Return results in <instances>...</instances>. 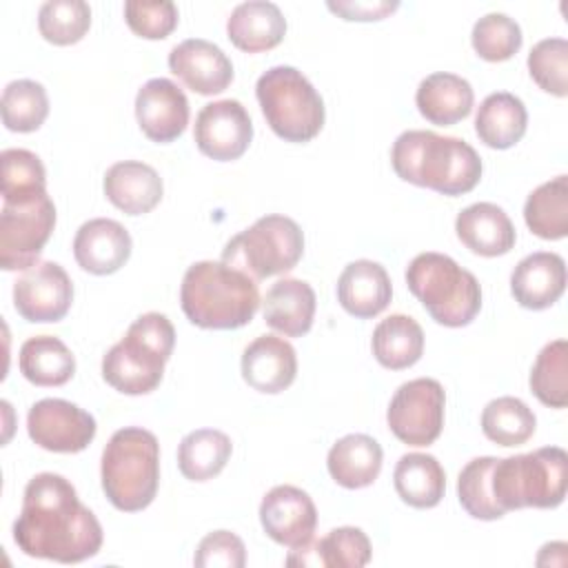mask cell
<instances>
[{"instance_id": "38", "label": "cell", "mask_w": 568, "mask_h": 568, "mask_svg": "<svg viewBox=\"0 0 568 568\" xmlns=\"http://www.w3.org/2000/svg\"><path fill=\"white\" fill-rule=\"evenodd\" d=\"M497 457H475L470 459L459 477H457V497L462 508L475 517V519H484V521H493L504 517L506 513L497 506L495 495H493V466H495Z\"/></svg>"}, {"instance_id": "5", "label": "cell", "mask_w": 568, "mask_h": 568, "mask_svg": "<svg viewBox=\"0 0 568 568\" xmlns=\"http://www.w3.org/2000/svg\"><path fill=\"white\" fill-rule=\"evenodd\" d=\"M100 479L106 499L122 513L144 510L160 484L158 437L140 426H124L102 450Z\"/></svg>"}, {"instance_id": "44", "label": "cell", "mask_w": 568, "mask_h": 568, "mask_svg": "<svg viewBox=\"0 0 568 568\" xmlns=\"http://www.w3.org/2000/svg\"><path fill=\"white\" fill-rule=\"evenodd\" d=\"M197 568H242L246 564L244 541L231 530L209 532L193 557Z\"/></svg>"}, {"instance_id": "9", "label": "cell", "mask_w": 568, "mask_h": 568, "mask_svg": "<svg viewBox=\"0 0 568 568\" xmlns=\"http://www.w3.org/2000/svg\"><path fill=\"white\" fill-rule=\"evenodd\" d=\"M304 253V233L300 224L286 215H264L248 229L233 235L224 251L222 262L244 271L255 282L288 273Z\"/></svg>"}, {"instance_id": "12", "label": "cell", "mask_w": 568, "mask_h": 568, "mask_svg": "<svg viewBox=\"0 0 568 568\" xmlns=\"http://www.w3.org/2000/svg\"><path fill=\"white\" fill-rule=\"evenodd\" d=\"M95 430L91 413L58 397L36 402L27 415L29 437L51 453H80L93 442Z\"/></svg>"}, {"instance_id": "45", "label": "cell", "mask_w": 568, "mask_h": 568, "mask_svg": "<svg viewBox=\"0 0 568 568\" xmlns=\"http://www.w3.org/2000/svg\"><path fill=\"white\" fill-rule=\"evenodd\" d=\"M333 13H337L339 18L344 20H359V22H371V20H382L386 16H390L399 2L397 0H368V2H362V0H328L326 4Z\"/></svg>"}, {"instance_id": "30", "label": "cell", "mask_w": 568, "mask_h": 568, "mask_svg": "<svg viewBox=\"0 0 568 568\" xmlns=\"http://www.w3.org/2000/svg\"><path fill=\"white\" fill-rule=\"evenodd\" d=\"M393 484L399 499L413 508H433L446 490V473L437 457L428 453H406L393 470Z\"/></svg>"}, {"instance_id": "14", "label": "cell", "mask_w": 568, "mask_h": 568, "mask_svg": "<svg viewBox=\"0 0 568 568\" xmlns=\"http://www.w3.org/2000/svg\"><path fill=\"white\" fill-rule=\"evenodd\" d=\"M193 138L206 158L231 162L246 153L253 140V122L240 100H215L200 109Z\"/></svg>"}, {"instance_id": "19", "label": "cell", "mask_w": 568, "mask_h": 568, "mask_svg": "<svg viewBox=\"0 0 568 568\" xmlns=\"http://www.w3.org/2000/svg\"><path fill=\"white\" fill-rule=\"evenodd\" d=\"M297 375L295 348L277 335L255 337L242 353V377L260 393H282Z\"/></svg>"}, {"instance_id": "15", "label": "cell", "mask_w": 568, "mask_h": 568, "mask_svg": "<svg viewBox=\"0 0 568 568\" xmlns=\"http://www.w3.org/2000/svg\"><path fill=\"white\" fill-rule=\"evenodd\" d=\"M260 524L275 544L291 550L302 548L313 541L317 508L306 490L280 484L264 495L260 504Z\"/></svg>"}, {"instance_id": "23", "label": "cell", "mask_w": 568, "mask_h": 568, "mask_svg": "<svg viewBox=\"0 0 568 568\" xmlns=\"http://www.w3.org/2000/svg\"><path fill=\"white\" fill-rule=\"evenodd\" d=\"M393 297V284L386 268L373 260H355L337 277V302L346 313L359 320L379 315Z\"/></svg>"}, {"instance_id": "7", "label": "cell", "mask_w": 568, "mask_h": 568, "mask_svg": "<svg viewBox=\"0 0 568 568\" xmlns=\"http://www.w3.org/2000/svg\"><path fill=\"white\" fill-rule=\"evenodd\" d=\"M493 495L508 513L517 508H557L566 497L568 455L559 446L497 459L493 466Z\"/></svg>"}, {"instance_id": "28", "label": "cell", "mask_w": 568, "mask_h": 568, "mask_svg": "<svg viewBox=\"0 0 568 568\" xmlns=\"http://www.w3.org/2000/svg\"><path fill=\"white\" fill-rule=\"evenodd\" d=\"M384 453L377 439L364 433H351L337 439L326 457V468L335 484L357 490L371 486L382 470Z\"/></svg>"}, {"instance_id": "1", "label": "cell", "mask_w": 568, "mask_h": 568, "mask_svg": "<svg viewBox=\"0 0 568 568\" xmlns=\"http://www.w3.org/2000/svg\"><path fill=\"white\" fill-rule=\"evenodd\" d=\"M102 539L98 517L80 501L67 477L40 473L29 479L13 521V541L24 555L80 564L100 552Z\"/></svg>"}, {"instance_id": "21", "label": "cell", "mask_w": 568, "mask_h": 568, "mask_svg": "<svg viewBox=\"0 0 568 568\" xmlns=\"http://www.w3.org/2000/svg\"><path fill=\"white\" fill-rule=\"evenodd\" d=\"M102 186L106 200L126 215H144L153 211L164 193L160 173L151 164L138 160L111 164L104 173Z\"/></svg>"}, {"instance_id": "6", "label": "cell", "mask_w": 568, "mask_h": 568, "mask_svg": "<svg viewBox=\"0 0 568 568\" xmlns=\"http://www.w3.org/2000/svg\"><path fill=\"white\" fill-rule=\"evenodd\" d=\"M406 284L426 313L442 326H466L481 308L477 277L444 253L426 251L415 255L406 266Z\"/></svg>"}, {"instance_id": "29", "label": "cell", "mask_w": 568, "mask_h": 568, "mask_svg": "<svg viewBox=\"0 0 568 568\" xmlns=\"http://www.w3.org/2000/svg\"><path fill=\"white\" fill-rule=\"evenodd\" d=\"M528 126V111L524 102L508 93L497 91L481 100L475 115V133L490 149L515 146Z\"/></svg>"}, {"instance_id": "16", "label": "cell", "mask_w": 568, "mask_h": 568, "mask_svg": "<svg viewBox=\"0 0 568 568\" xmlns=\"http://www.w3.org/2000/svg\"><path fill=\"white\" fill-rule=\"evenodd\" d=\"M135 120L153 142H173L189 124V100L169 78H151L138 89Z\"/></svg>"}, {"instance_id": "8", "label": "cell", "mask_w": 568, "mask_h": 568, "mask_svg": "<svg viewBox=\"0 0 568 568\" xmlns=\"http://www.w3.org/2000/svg\"><path fill=\"white\" fill-rule=\"evenodd\" d=\"M255 95L268 126L286 142H308L324 126V100L295 67L266 69L257 78Z\"/></svg>"}, {"instance_id": "27", "label": "cell", "mask_w": 568, "mask_h": 568, "mask_svg": "<svg viewBox=\"0 0 568 568\" xmlns=\"http://www.w3.org/2000/svg\"><path fill=\"white\" fill-rule=\"evenodd\" d=\"M371 539L362 528L339 526L322 539L302 548H293L286 557L288 566H328V568H362L371 561Z\"/></svg>"}, {"instance_id": "17", "label": "cell", "mask_w": 568, "mask_h": 568, "mask_svg": "<svg viewBox=\"0 0 568 568\" xmlns=\"http://www.w3.org/2000/svg\"><path fill=\"white\" fill-rule=\"evenodd\" d=\"M169 69L200 95L222 93L233 82L229 55L204 38H189L175 44L169 53Z\"/></svg>"}, {"instance_id": "2", "label": "cell", "mask_w": 568, "mask_h": 568, "mask_svg": "<svg viewBox=\"0 0 568 568\" xmlns=\"http://www.w3.org/2000/svg\"><path fill=\"white\" fill-rule=\"evenodd\" d=\"M397 178L442 195H464L481 180V158L462 138L410 129L390 149Z\"/></svg>"}, {"instance_id": "34", "label": "cell", "mask_w": 568, "mask_h": 568, "mask_svg": "<svg viewBox=\"0 0 568 568\" xmlns=\"http://www.w3.org/2000/svg\"><path fill=\"white\" fill-rule=\"evenodd\" d=\"M528 229L541 240L568 235V175H557L528 193L524 204Z\"/></svg>"}, {"instance_id": "31", "label": "cell", "mask_w": 568, "mask_h": 568, "mask_svg": "<svg viewBox=\"0 0 568 568\" xmlns=\"http://www.w3.org/2000/svg\"><path fill=\"white\" fill-rule=\"evenodd\" d=\"M371 348L384 368L402 371L419 362L424 353V331L410 315L395 313L375 326Z\"/></svg>"}, {"instance_id": "20", "label": "cell", "mask_w": 568, "mask_h": 568, "mask_svg": "<svg viewBox=\"0 0 568 568\" xmlns=\"http://www.w3.org/2000/svg\"><path fill=\"white\" fill-rule=\"evenodd\" d=\"M510 291L519 306L544 311L566 291V262L559 253L537 251L526 255L510 275Z\"/></svg>"}, {"instance_id": "26", "label": "cell", "mask_w": 568, "mask_h": 568, "mask_svg": "<svg viewBox=\"0 0 568 568\" xmlns=\"http://www.w3.org/2000/svg\"><path fill=\"white\" fill-rule=\"evenodd\" d=\"M473 102H475V93L470 82L448 71H437L426 75L419 82L415 93L417 111L430 124H437V126H450L468 118V113L473 111Z\"/></svg>"}, {"instance_id": "43", "label": "cell", "mask_w": 568, "mask_h": 568, "mask_svg": "<svg viewBox=\"0 0 568 568\" xmlns=\"http://www.w3.org/2000/svg\"><path fill=\"white\" fill-rule=\"evenodd\" d=\"M124 20L129 29L146 40H162L178 27V7L171 0L124 2Z\"/></svg>"}, {"instance_id": "35", "label": "cell", "mask_w": 568, "mask_h": 568, "mask_svg": "<svg viewBox=\"0 0 568 568\" xmlns=\"http://www.w3.org/2000/svg\"><path fill=\"white\" fill-rule=\"evenodd\" d=\"M537 428V417L526 402L513 395L490 399L481 410L484 435L499 446H521Z\"/></svg>"}, {"instance_id": "10", "label": "cell", "mask_w": 568, "mask_h": 568, "mask_svg": "<svg viewBox=\"0 0 568 568\" xmlns=\"http://www.w3.org/2000/svg\"><path fill=\"white\" fill-rule=\"evenodd\" d=\"M55 226V204L49 193L2 202L0 211V266L27 271L33 266Z\"/></svg>"}, {"instance_id": "11", "label": "cell", "mask_w": 568, "mask_h": 568, "mask_svg": "<svg viewBox=\"0 0 568 568\" xmlns=\"http://www.w3.org/2000/svg\"><path fill=\"white\" fill-rule=\"evenodd\" d=\"M444 408V386L433 377H417L395 390L386 422L399 442L408 446H430L442 435Z\"/></svg>"}, {"instance_id": "13", "label": "cell", "mask_w": 568, "mask_h": 568, "mask_svg": "<svg viewBox=\"0 0 568 568\" xmlns=\"http://www.w3.org/2000/svg\"><path fill=\"white\" fill-rule=\"evenodd\" d=\"M73 302V284L58 262H36L13 284V306L27 322H60Z\"/></svg>"}, {"instance_id": "18", "label": "cell", "mask_w": 568, "mask_h": 568, "mask_svg": "<svg viewBox=\"0 0 568 568\" xmlns=\"http://www.w3.org/2000/svg\"><path fill=\"white\" fill-rule=\"evenodd\" d=\"M73 255L82 271L111 275L126 264L131 255V235L115 220L93 217L78 229L73 237Z\"/></svg>"}, {"instance_id": "24", "label": "cell", "mask_w": 568, "mask_h": 568, "mask_svg": "<svg viewBox=\"0 0 568 568\" xmlns=\"http://www.w3.org/2000/svg\"><path fill=\"white\" fill-rule=\"evenodd\" d=\"M315 306L317 297L308 282L284 277L264 295V322L286 337H302L313 326Z\"/></svg>"}, {"instance_id": "40", "label": "cell", "mask_w": 568, "mask_h": 568, "mask_svg": "<svg viewBox=\"0 0 568 568\" xmlns=\"http://www.w3.org/2000/svg\"><path fill=\"white\" fill-rule=\"evenodd\" d=\"M2 166V202L27 200L47 193V171L40 158L27 149H4Z\"/></svg>"}, {"instance_id": "3", "label": "cell", "mask_w": 568, "mask_h": 568, "mask_svg": "<svg viewBox=\"0 0 568 568\" xmlns=\"http://www.w3.org/2000/svg\"><path fill=\"white\" fill-rule=\"evenodd\" d=\"M180 304L189 322L200 328H240L260 308L257 282L222 260H202L186 268L180 286Z\"/></svg>"}, {"instance_id": "22", "label": "cell", "mask_w": 568, "mask_h": 568, "mask_svg": "<svg viewBox=\"0 0 568 568\" xmlns=\"http://www.w3.org/2000/svg\"><path fill=\"white\" fill-rule=\"evenodd\" d=\"M455 233L459 242L475 255H506L517 240L508 213L493 202H475L457 213Z\"/></svg>"}, {"instance_id": "32", "label": "cell", "mask_w": 568, "mask_h": 568, "mask_svg": "<svg viewBox=\"0 0 568 568\" xmlns=\"http://www.w3.org/2000/svg\"><path fill=\"white\" fill-rule=\"evenodd\" d=\"M18 366L36 386H62L75 373V357L60 337L36 335L20 346Z\"/></svg>"}, {"instance_id": "4", "label": "cell", "mask_w": 568, "mask_h": 568, "mask_svg": "<svg viewBox=\"0 0 568 568\" xmlns=\"http://www.w3.org/2000/svg\"><path fill=\"white\" fill-rule=\"evenodd\" d=\"M175 346V328L164 313H144L102 357V377L124 395L155 390Z\"/></svg>"}, {"instance_id": "41", "label": "cell", "mask_w": 568, "mask_h": 568, "mask_svg": "<svg viewBox=\"0 0 568 568\" xmlns=\"http://www.w3.org/2000/svg\"><path fill=\"white\" fill-rule=\"evenodd\" d=\"M521 27L506 13L490 11L473 24L470 42L479 58L488 62H504L521 49Z\"/></svg>"}, {"instance_id": "42", "label": "cell", "mask_w": 568, "mask_h": 568, "mask_svg": "<svg viewBox=\"0 0 568 568\" xmlns=\"http://www.w3.org/2000/svg\"><path fill=\"white\" fill-rule=\"evenodd\" d=\"M528 71L537 87L557 98L568 95V40L544 38L528 53Z\"/></svg>"}, {"instance_id": "37", "label": "cell", "mask_w": 568, "mask_h": 568, "mask_svg": "<svg viewBox=\"0 0 568 568\" xmlns=\"http://www.w3.org/2000/svg\"><path fill=\"white\" fill-rule=\"evenodd\" d=\"M530 390L532 395L550 408H566L568 404V342H548L532 368H530Z\"/></svg>"}, {"instance_id": "39", "label": "cell", "mask_w": 568, "mask_h": 568, "mask_svg": "<svg viewBox=\"0 0 568 568\" xmlns=\"http://www.w3.org/2000/svg\"><path fill=\"white\" fill-rule=\"evenodd\" d=\"M91 27V7L84 0H49L38 11L40 36L58 47L75 44Z\"/></svg>"}, {"instance_id": "36", "label": "cell", "mask_w": 568, "mask_h": 568, "mask_svg": "<svg viewBox=\"0 0 568 568\" xmlns=\"http://www.w3.org/2000/svg\"><path fill=\"white\" fill-rule=\"evenodd\" d=\"M2 124L16 133L38 131L49 115V98L36 80H13L2 91Z\"/></svg>"}, {"instance_id": "25", "label": "cell", "mask_w": 568, "mask_h": 568, "mask_svg": "<svg viewBox=\"0 0 568 568\" xmlns=\"http://www.w3.org/2000/svg\"><path fill=\"white\" fill-rule=\"evenodd\" d=\"M229 40L246 51L260 53L277 47L286 36V18L275 2L248 0L240 2L226 20Z\"/></svg>"}, {"instance_id": "33", "label": "cell", "mask_w": 568, "mask_h": 568, "mask_svg": "<svg viewBox=\"0 0 568 568\" xmlns=\"http://www.w3.org/2000/svg\"><path fill=\"white\" fill-rule=\"evenodd\" d=\"M233 444L226 433L215 428H197L182 437L178 446L180 473L191 481H209L222 473L231 459Z\"/></svg>"}]
</instances>
